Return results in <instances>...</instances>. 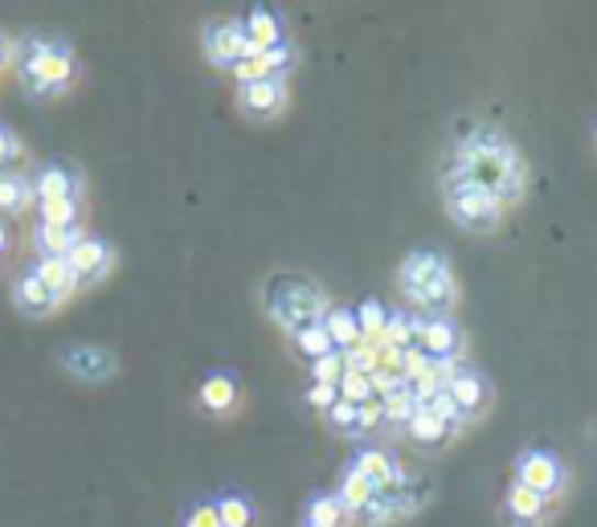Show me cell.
Here are the masks:
<instances>
[{
	"mask_svg": "<svg viewBox=\"0 0 597 527\" xmlns=\"http://www.w3.org/2000/svg\"><path fill=\"white\" fill-rule=\"evenodd\" d=\"M442 172L463 176L471 185L487 188L504 209H516L528 193V164L520 147L491 123H475L466 119L454 131L451 147H446V164Z\"/></svg>",
	"mask_w": 597,
	"mask_h": 527,
	"instance_id": "obj_1",
	"label": "cell"
},
{
	"mask_svg": "<svg viewBox=\"0 0 597 527\" xmlns=\"http://www.w3.org/2000/svg\"><path fill=\"white\" fill-rule=\"evenodd\" d=\"M397 290L413 315H454L458 307V278L442 250H409L397 266Z\"/></svg>",
	"mask_w": 597,
	"mask_h": 527,
	"instance_id": "obj_2",
	"label": "cell"
},
{
	"mask_svg": "<svg viewBox=\"0 0 597 527\" xmlns=\"http://www.w3.org/2000/svg\"><path fill=\"white\" fill-rule=\"evenodd\" d=\"M13 70L33 99H62L78 83V54L58 37H25L13 54Z\"/></svg>",
	"mask_w": 597,
	"mask_h": 527,
	"instance_id": "obj_3",
	"label": "cell"
},
{
	"mask_svg": "<svg viewBox=\"0 0 597 527\" xmlns=\"http://www.w3.org/2000/svg\"><path fill=\"white\" fill-rule=\"evenodd\" d=\"M263 303H266V315H270L287 336L311 328V323H323V315L332 307L328 295H323L311 278H303V274H275L263 290Z\"/></svg>",
	"mask_w": 597,
	"mask_h": 527,
	"instance_id": "obj_4",
	"label": "cell"
},
{
	"mask_svg": "<svg viewBox=\"0 0 597 527\" xmlns=\"http://www.w3.org/2000/svg\"><path fill=\"white\" fill-rule=\"evenodd\" d=\"M442 205H446V217L454 226L463 233H475V238H491L508 217V209L487 188L471 185L463 176H451V172H442Z\"/></svg>",
	"mask_w": 597,
	"mask_h": 527,
	"instance_id": "obj_5",
	"label": "cell"
},
{
	"mask_svg": "<svg viewBox=\"0 0 597 527\" xmlns=\"http://www.w3.org/2000/svg\"><path fill=\"white\" fill-rule=\"evenodd\" d=\"M511 483L528 486V491H537L540 499H561L568 491V466L565 458L549 450V446H528L516 454L511 462Z\"/></svg>",
	"mask_w": 597,
	"mask_h": 527,
	"instance_id": "obj_6",
	"label": "cell"
},
{
	"mask_svg": "<svg viewBox=\"0 0 597 527\" xmlns=\"http://www.w3.org/2000/svg\"><path fill=\"white\" fill-rule=\"evenodd\" d=\"M201 50H204V57H209V66L230 70V74L237 70L246 57H254L246 33H242V17H213V21H204Z\"/></svg>",
	"mask_w": 597,
	"mask_h": 527,
	"instance_id": "obj_7",
	"label": "cell"
},
{
	"mask_svg": "<svg viewBox=\"0 0 597 527\" xmlns=\"http://www.w3.org/2000/svg\"><path fill=\"white\" fill-rule=\"evenodd\" d=\"M425 499H430V483H422V479H409V483H401V486L377 491V495H373V503L356 515V524H361V527H389V524H397V519H409V515L418 512Z\"/></svg>",
	"mask_w": 597,
	"mask_h": 527,
	"instance_id": "obj_8",
	"label": "cell"
},
{
	"mask_svg": "<svg viewBox=\"0 0 597 527\" xmlns=\"http://www.w3.org/2000/svg\"><path fill=\"white\" fill-rule=\"evenodd\" d=\"M442 388H446V397L458 405V414H463V426L479 421V417L491 409V400H496V388H491V381H487L479 369H466V364H458V369L446 372Z\"/></svg>",
	"mask_w": 597,
	"mask_h": 527,
	"instance_id": "obj_9",
	"label": "cell"
},
{
	"mask_svg": "<svg viewBox=\"0 0 597 527\" xmlns=\"http://www.w3.org/2000/svg\"><path fill=\"white\" fill-rule=\"evenodd\" d=\"M30 180H33V200H37V205H54V200H74V205H82V193H87L82 168L70 164V160H45Z\"/></svg>",
	"mask_w": 597,
	"mask_h": 527,
	"instance_id": "obj_10",
	"label": "cell"
},
{
	"mask_svg": "<svg viewBox=\"0 0 597 527\" xmlns=\"http://www.w3.org/2000/svg\"><path fill=\"white\" fill-rule=\"evenodd\" d=\"M58 364L70 372L74 381H82V385H102V381H115L119 372V356L111 348H102V343H70V348H62L58 352Z\"/></svg>",
	"mask_w": 597,
	"mask_h": 527,
	"instance_id": "obj_11",
	"label": "cell"
},
{
	"mask_svg": "<svg viewBox=\"0 0 597 527\" xmlns=\"http://www.w3.org/2000/svg\"><path fill=\"white\" fill-rule=\"evenodd\" d=\"M242 400H246L242 376L230 369L209 372L201 385H197V409H201L204 417H213V421H230V417H237Z\"/></svg>",
	"mask_w": 597,
	"mask_h": 527,
	"instance_id": "obj_12",
	"label": "cell"
},
{
	"mask_svg": "<svg viewBox=\"0 0 597 527\" xmlns=\"http://www.w3.org/2000/svg\"><path fill=\"white\" fill-rule=\"evenodd\" d=\"M237 107L254 123H270L291 107V83L287 78H254L237 86Z\"/></svg>",
	"mask_w": 597,
	"mask_h": 527,
	"instance_id": "obj_13",
	"label": "cell"
},
{
	"mask_svg": "<svg viewBox=\"0 0 597 527\" xmlns=\"http://www.w3.org/2000/svg\"><path fill=\"white\" fill-rule=\"evenodd\" d=\"M418 348L434 364H454L463 356L466 336L454 315H418Z\"/></svg>",
	"mask_w": 597,
	"mask_h": 527,
	"instance_id": "obj_14",
	"label": "cell"
},
{
	"mask_svg": "<svg viewBox=\"0 0 597 527\" xmlns=\"http://www.w3.org/2000/svg\"><path fill=\"white\" fill-rule=\"evenodd\" d=\"M349 471L365 474L377 491H389V486L409 483V471L401 466V458H397L389 446H380V442L356 446V450H352V458H349Z\"/></svg>",
	"mask_w": 597,
	"mask_h": 527,
	"instance_id": "obj_15",
	"label": "cell"
},
{
	"mask_svg": "<svg viewBox=\"0 0 597 527\" xmlns=\"http://www.w3.org/2000/svg\"><path fill=\"white\" fill-rule=\"evenodd\" d=\"M115 245L107 242V238H95V233H87L82 242L74 245V254H70V271L78 274V286L82 290H90V286H99L111 278V271H115Z\"/></svg>",
	"mask_w": 597,
	"mask_h": 527,
	"instance_id": "obj_16",
	"label": "cell"
},
{
	"mask_svg": "<svg viewBox=\"0 0 597 527\" xmlns=\"http://www.w3.org/2000/svg\"><path fill=\"white\" fill-rule=\"evenodd\" d=\"M553 515H556L553 499H540L537 491L508 483V491H504V524L508 527H549Z\"/></svg>",
	"mask_w": 597,
	"mask_h": 527,
	"instance_id": "obj_17",
	"label": "cell"
},
{
	"mask_svg": "<svg viewBox=\"0 0 597 527\" xmlns=\"http://www.w3.org/2000/svg\"><path fill=\"white\" fill-rule=\"evenodd\" d=\"M242 33H246V42L254 54H263V50H275V45L291 42V33H287V21L275 13V9H266V4H254L250 13H242Z\"/></svg>",
	"mask_w": 597,
	"mask_h": 527,
	"instance_id": "obj_18",
	"label": "cell"
},
{
	"mask_svg": "<svg viewBox=\"0 0 597 527\" xmlns=\"http://www.w3.org/2000/svg\"><path fill=\"white\" fill-rule=\"evenodd\" d=\"M13 307L25 315V319H49V315H58L62 303L49 295V286H45L30 266V271H21L13 278Z\"/></svg>",
	"mask_w": 597,
	"mask_h": 527,
	"instance_id": "obj_19",
	"label": "cell"
},
{
	"mask_svg": "<svg viewBox=\"0 0 597 527\" xmlns=\"http://www.w3.org/2000/svg\"><path fill=\"white\" fill-rule=\"evenodd\" d=\"M299 524H311V527H356L352 524L349 507L340 503L335 491H311L303 499V519Z\"/></svg>",
	"mask_w": 597,
	"mask_h": 527,
	"instance_id": "obj_20",
	"label": "cell"
},
{
	"mask_svg": "<svg viewBox=\"0 0 597 527\" xmlns=\"http://www.w3.org/2000/svg\"><path fill=\"white\" fill-rule=\"evenodd\" d=\"M87 238V229H82V221H70V226H45V221H37V229H33V245H37V254L42 257H70L74 245Z\"/></svg>",
	"mask_w": 597,
	"mask_h": 527,
	"instance_id": "obj_21",
	"label": "cell"
},
{
	"mask_svg": "<svg viewBox=\"0 0 597 527\" xmlns=\"http://www.w3.org/2000/svg\"><path fill=\"white\" fill-rule=\"evenodd\" d=\"M33 274H37V278L49 286V295H54L62 307H66V303H70L78 290H82V286H78V274L70 271V257H37Z\"/></svg>",
	"mask_w": 597,
	"mask_h": 527,
	"instance_id": "obj_22",
	"label": "cell"
},
{
	"mask_svg": "<svg viewBox=\"0 0 597 527\" xmlns=\"http://www.w3.org/2000/svg\"><path fill=\"white\" fill-rule=\"evenodd\" d=\"M401 433H406V438H409V442H413V446H422V450H442V446H446V442H451V438H454V429L446 426L442 417L430 414L425 405H418V414L409 417L406 429H401Z\"/></svg>",
	"mask_w": 597,
	"mask_h": 527,
	"instance_id": "obj_23",
	"label": "cell"
},
{
	"mask_svg": "<svg viewBox=\"0 0 597 527\" xmlns=\"http://www.w3.org/2000/svg\"><path fill=\"white\" fill-rule=\"evenodd\" d=\"M323 331H328V340H332L335 352H356L361 343H365V336H361V323H356V311L352 307H328V315H323Z\"/></svg>",
	"mask_w": 597,
	"mask_h": 527,
	"instance_id": "obj_24",
	"label": "cell"
},
{
	"mask_svg": "<svg viewBox=\"0 0 597 527\" xmlns=\"http://www.w3.org/2000/svg\"><path fill=\"white\" fill-rule=\"evenodd\" d=\"M213 503H218L221 527H258V503L250 499L246 491L230 486V491L213 495Z\"/></svg>",
	"mask_w": 597,
	"mask_h": 527,
	"instance_id": "obj_25",
	"label": "cell"
},
{
	"mask_svg": "<svg viewBox=\"0 0 597 527\" xmlns=\"http://www.w3.org/2000/svg\"><path fill=\"white\" fill-rule=\"evenodd\" d=\"M33 205V180L25 172H0V217H21Z\"/></svg>",
	"mask_w": 597,
	"mask_h": 527,
	"instance_id": "obj_26",
	"label": "cell"
},
{
	"mask_svg": "<svg viewBox=\"0 0 597 527\" xmlns=\"http://www.w3.org/2000/svg\"><path fill=\"white\" fill-rule=\"evenodd\" d=\"M335 495H340V503L349 507V515H352V524H356V515L365 512L368 503H373V495H377V486L368 483L365 474H356V471H340V483H335Z\"/></svg>",
	"mask_w": 597,
	"mask_h": 527,
	"instance_id": "obj_27",
	"label": "cell"
},
{
	"mask_svg": "<svg viewBox=\"0 0 597 527\" xmlns=\"http://www.w3.org/2000/svg\"><path fill=\"white\" fill-rule=\"evenodd\" d=\"M385 348H397V352H409L418 343V315L413 311H389V323H385V336H380Z\"/></svg>",
	"mask_w": 597,
	"mask_h": 527,
	"instance_id": "obj_28",
	"label": "cell"
},
{
	"mask_svg": "<svg viewBox=\"0 0 597 527\" xmlns=\"http://www.w3.org/2000/svg\"><path fill=\"white\" fill-rule=\"evenodd\" d=\"M291 348L299 352L303 360H316L320 356H328V352H335L332 348V340H328V331H323V323H311V328H303V331H295L291 336Z\"/></svg>",
	"mask_w": 597,
	"mask_h": 527,
	"instance_id": "obj_29",
	"label": "cell"
},
{
	"mask_svg": "<svg viewBox=\"0 0 597 527\" xmlns=\"http://www.w3.org/2000/svg\"><path fill=\"white\" fill-rule=\"evenodd\" d=\"M356 323H361V336L373 343H380L385 336V323H389V307H380L377 299H365L356 307Z\"/></svg>",
	"mask_w": 597,
	"mask_h": 527,
	"instance_id": "obj_30",
	"label": "cell"
},
{
	"mask_svg": "<svg viewBox=\"0 0 597 527\" xmlns=\"http://www.w3.org/2000/svg\"><path fill=\"white\" fill-rule=\"evenodd\" d=\"M323 417H328V426H332L335 433H344V438H361V405H352V400L340 397Z\"/></svg>",
	"mask_w": 597,
	"mask_h": 527,
	"instance_id": "obj_31",
	"label": "cell"
},
{
	"mask_svg": "<svg viewBox=\"0 0 597 527\" xmlns=\"http://www.w3.org/2000/svg\"><path fill=\"white\" fill-rule=\"evenodd\" d=\"M340 397L352 400V405H368V400H377V388H373V376L368 372H356L349 369L340 376Z\"/></svg>",
	"mask_w": 597,
	"mask_h": 527,
	"instance_id": "obj_32",
	"label": "cell"
},
{
	"mask_svg": "<svg viewBox=\"0 0 597 527\" xmlns=\"http://www.w3.org/2000/svg\"><path fill=\"white\" fill-rule=\"evenodd\" d=\"M176 527H221L218 503H213V499L185 503V512H180V524H176Z\"/></svg>",
	"mask_w": 597,
	"mask_h": 527,
	"instance_id": "obj_33",
	"label": "cell"
},
{
	"mask_svg": "<svg viewBox=\"0 0 597 527\" xmlns=\"http://www.w3.org/2000/svg\"><path fill=\"white\" fill-rule=\"evenodd\" d=\"M344 372H349V356L344 352H328V356H320L311 364V381L316 385H340Z\"/></svg>",
	"mask_w": 597,
	"mask_h": 527,
	"instance_id": "obj_34",
	"label": "cell"
},
{
	"mask_svg": "<svg viewBox=\"0 0 597 527\" xmlns=\"http://www.w3.org/2000/svg\"><path fill=\"white\" fill-rule=\"evenodd\" d=\"M78 209H82V205H74V200L37 205V221H45V226H70V221H78Z\"/></svg>",
	"mask_w": 597,
	"mask_h": 527,
	"instance_id": "obj_35",
	"label": "cell"
},
{
	"mask_svg": "<svg viewBox=\"0 0 597 527\" xmlns=\"http://www.w3.org/2000/svg\"><path fill=\"white\" fill-rule=\"evenodd\" d=\"M21 156H25L21 135H16L13 128H4V123H0V172H9Z\"/></svg>",
	"mask_w": 597,
	"mask_h": 527,
	"instance_id": "obj_36",
	"label": "cell"
},
{
	"mask_svg": "<svg viewBox=\"0 0 597 527\" xmlns=\"http://www.w3.org/2000/svg\"><path fill=\"white\" fill-rule=\"evenodd\" d=\"M307 400H311V405H320L323 414H328V409H332L335 400H340V385H311Z\"/></svg>",
	"mask_w": 597,
	"mask_h": 527,
	"instance_id": "obj_37",
	"label": "cell"
},
{
	"mask_svg": "<svg viewBox=\"0 0 597 527\" xmlns=\"http://www.w3.org/2000/svg\"><path fill=\"white\" fill-rule=\"evenodd\" d=\"M9 242H13V238H9V226H4V217H0V257L9 254Z\"/></svg>",
	"mask_w": 597,
	"mask_h": 527,
	"instance_id": "obj_38",
	"label": "cell"
},
{
	"mask_svg": "<svg viewBox=\"0 0 597 527\" xmlns=\"http://www.w3.org/2000/svg\"><path fill=\"white\" fill-rule=\"evenodd\" d=\"M9 62V37H4V29H0V66Z\"/></svg>",
	"mask_w": 597,
	"mask_h": 527,
	"instance_id": "obj_39",
	"label": "cell"
},
{
	"mask_svg": "<svg viewBox=\"0 0 597 527\" xmlns=\"http://www.w3.org/2000/svg\"><path fill=\"white\" fill-rule=\"evenodd\" d=\"M299 527H311V524H299Z\"/></svg>",
	"mask_w": 597,
	"mask_h": 527,
	"instance_id": "obj_40",
	"label": "cell"
}]
</instances>
